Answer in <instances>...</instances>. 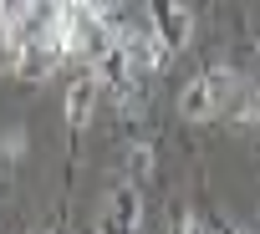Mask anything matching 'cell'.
<instances>
[{"mask_svg":"<svg viewBox=\"0 0 260 234\" xmlns=\"http://www.w3.org/2000/svg\"><path fill=\"white\" fill-rule=\"evenodd\" d=\"M92 107H97V76H77L67 87V102H61L67 128H87L92 123Z\"/></svg>","mask_w":260,"mask_h":234,"instance_id":"1","label":"cell"},{"mask_svg":"<svg viewBox=\"0 0 260 234\" xmlns=\"http://www.w3.org/2000/svg\"><path fill=\"white\" fill-rule=\"evenodd\" d=\"M133 224H138V188L122 183V188L112 193V234H127Z\"/></svg>","mask_w":260,"mask_h":234,"instance_id":"2","label":"cell"},{"mask_svg":"<svg viewBox=\"0 0 260 234\" xmlns=\"http://www.w3.org/2000/svg\"><path fill=\"white\" fill-rule=\"evenodd\" d=\"M21 153H26V138H21V133H11L6 143H0V158H6V163H16Z\"/></svg>","mask_w":260,"mask_h":234,"instance_id":"3","label":"cell"}]
</instances>
